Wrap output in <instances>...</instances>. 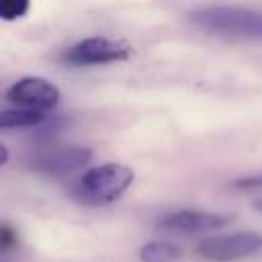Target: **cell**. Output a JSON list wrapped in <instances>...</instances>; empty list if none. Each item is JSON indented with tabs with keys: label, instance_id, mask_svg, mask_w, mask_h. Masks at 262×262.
Here are the masks:
<instances>
[{
	"label": "cell",
	"instance_id": "obj_1",
	"mask_svg": "<svg viewBox=\"0 0 262 262\" xmlns=\"http://www.w3.org/2000/svg\"><path fill=\"white\" fill-rule=\"evenodd\" d=\"M135 180V172L117 162H106L86 170L74 184L72 196L82 205H108L117 201Z\"/></svg>",
	"mask_w": 262,
	"mask_h": 262
},
{
	"label": "cell",
	"instance_id": "obj_2",
	"mask_svg": "<svg viewBox=\"0 0 262 262\" xmlns=\"http://www.w3.org/2000/svg\"><path fill=\"white\" fill-rule=\"evenodd\" d=\"M190 23L213 35L262 39V12L242 6H205L190 12Z\"/></svg>",
	"mask_w": 262,
	"mask_h": 262
},
{
	"label": "cell",
	"instance_id": "obj_3",
	"mask_svg": "<svg viewBox=\"0 0 262 262\" xmlns=\"http://www.w3.org/2000/svg\"><path fill=\"white\" fill-rule=\"evenodd\" d=\"M262 250V233L258 231H235L203 239L196 246V254L211 262H233L254 256Z\"/></svg>",
	"mask_w": 262,
	"mask_h": 262
},
{
	"label": "cell",
	"instance_id": "obj_4",
	"mask_svg": "<svg viewBox=\"0 0 262 262\" xmlns=\"http://www.w3.org/2000/svg\"><path fill=\"white\" fill-rule=\"evenodd\" d=\"M131 55V47L123 41H115L108 37H86L63 51L61 59L68 66H100V63H115L125 61Z\"/></svg>",
	"mask_w": 262,
	"mask_h": 262
},
{
	"label": "cell",
	"instance_id": "obj_5",
	"mask_svg": "<svg viewBox=\"0 0 262 262\" xmlns=\"http://www.w3.org/2000/svg\"><path fill=\"white\" fill-rule=\"evenodd\" d=\"M6 98L29 108H39V111H51L59 102V90L53 82L39 78V76H27L16 80L8 90Z\"/></svg>",
	"mask_w": 262,
	"mask_h": 262
},
{
	"label": "cell",
	"instance_id": "obj_6",
	"mask_svg": "<svg viewBox=\"0 0 262 262\" xmlns=\"http://www.w3.org/2000/svg\"><path fill=\"white\" fill-rule=\"evenodd\" d=\"M231 215L211 213V211H196V209H182L164 215L158 221V227L164 231H178V233H205L215 231L231 223Z\"/></svg>",
	"mask_w": 262,
	"mask_h": 262
},
{
	"label": "cell",
	"instance_id": "obj_7",
	"mask_svg": "<svg viewBox=\"0 0 262 262\" xmlns=\"http://www.w3.org/2000/svg\"><path fill=\"white\" fill-rule=\"evenodd\" d=\"M90 160H92V149L90 147L72 145V147L53 149V151H47V154L39 156L33 162V168L41 174L66 176V174H72V172L84 168Z\"/></svg>",
	"mask_w": 262,
	"mask_h": 262
},
{
	"label": "cell",
	"instance_id": "obj_8",
	"mask_svg": "<svg viewBox=\"0 0 262 262\" xmlns=\"http://www.w3.org/2000/svg\"><path fill=\"white\" fill-rule=\"evenodd\" d=\"M47 121L45 111L39 108H29V106H16V108H6L0 115V129H20V127H39L41 123Z\"/></svg>",
	"mask_w": 262,
	"mask_h": 262
},
{
	"label": "cell",
	"instance_id": "obj_9",
	"mask_svg": "<svg viewBox=\"0 0 262 262\" xmlns=\"http://www.w3.org/2000/svg\"><path fill=\"white\" fill-rule=\"evenodd\" d=\"M182 250L172 242H147L139 248L141 262H178Z\"/></svg>",
	"mask_w": 262,
	"mask_h": 262
},
{
	"label": "cell",
	"instance_id": "obj_10",
	"mask_svg": "<svg viewBox=\"0 0 262 262\" xmlns=\"http://www.w3.org/2000/svg\"><path fill=\"white\" fill-rule=\"evenodd\" d=\"M31 0H0V16L2 20H16L29 12Z\"/></svg>",
	"mask_w": 262,
	"mask_h": 262
},
{
	"label": "cell",
	"instance_id": "obj_11",
	"mask_svg": "<svg viewBox=\"0 0 262 262\" xmlns=\"http://www.w3.org/2000/svg\"><path fill=\"white\" fill-rule=\"evenodd\" d=\"M231 186L239 188V190H262V174H252V176L235 178L231 182Z\"/></svg>",
	"mask_w": 262,
	"mask_h": 262
},
{
	"label": "cell",
	"instance_id": "obj_12",
	"mask_svg": "<svg viewBox=\"0 0 262 262\" xmlns=\"http://www.w3.org/2000/svg\"><path fill=\"white\" fill-rule=\"evenodd\" d=\"M14 242H16V235H14V231H12L8 225H2V229H0V246H2V250L10 248Z\"/></svg>",
	"mask_w": 262,
	"mask_h": 262
},
{
	"label": "cell",
	"instance_id": "obj_13",
	"mask_svg": "<svg viewBox=\"0 0 262 262\" xmlns=\"http://www.w3.org/2000/svg\"><path fill=\"white\" fill-rule=\"evenodd\" d=\"M0 151H2V160H0V164H6V160H8V149H6V145H0Z\"/></svg>",
	"mask_w": 262,
	"mask_h": 262
},
{
	"label": "cell",
	"instance_id": "obj_14",
	"mask_svg": "<svg viewBox=\"0 0 262 262\" xmlns=\"http://www.w3.org/2000/svg\"><path fill=\"white\" fill-rule=\"evenodd\" d=\"M252 207H254V209H256L258 213H262V199H258V201H254V203H252Z\"/></svg>",
	"mask_w": 262,
	"mask_h": 262
}]
</instances>
